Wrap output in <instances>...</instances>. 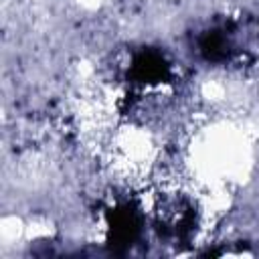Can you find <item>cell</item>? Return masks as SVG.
<instances>
[{"label":"cell","mask_w":259,"mask_h":259,"mask_svg":"<svg viewBox=\"0 0 259 259\" xmlns=\"http://www.w3.org/2000/svg\"><path fill=\"white\" fill-rule=\"evenodd\" d=\"M168 75V65L158 53H140L134 61V77L144 83H156L162 81Z\"/></svg>","instance_id":"cell-1"},{"label":"cell","mask_w":259,"mask_h":259,"mask_svg":"<svg viewBox=\"0 0 259 259\" xmlns=\"http://www.w3.org/2000/svg\"><path fill=\"white\" fill-rule=\"evenodd\" d=\"M138 221L132 210H117L111 221V241L113 245H130L136 239Z\"/></svg>","instance_id":"cell-2"},{"label":"cell","mask_w":259,"mask_h":259,"mask_svg":"<svg viewBox=\"0 0 259 259\" xmlns=\"http://www.w3.org/2000/svg\"><path fill=\"white\" fill-rule=\"evenodd\" d=\"M202 53L206 59L210 61H219L227 55V45H225V38L219 34V32H208L204 38H202Z\"/></svg>","instance_id":"cell-3"}]
</instances>
